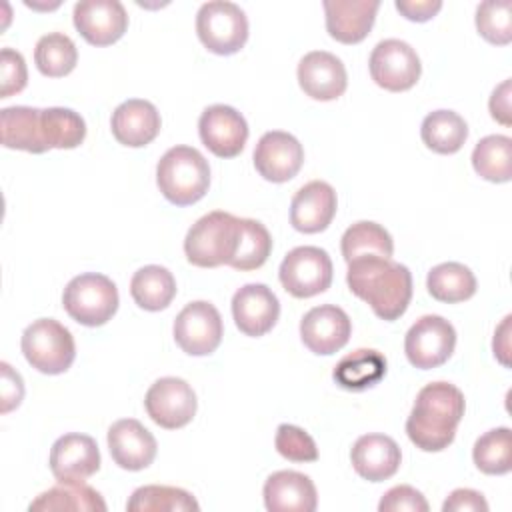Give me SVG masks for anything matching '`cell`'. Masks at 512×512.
<instances>
[{"instance_id":"ba28073f","label":"cell","mask_w":512,"mask_h":512,"mask_svg":"<svg viewBox=\"0 0 512 512\" xmlns=\"http://www.w3.org/2000/svg\"><path fill=\"white\" fill-rule=\"evenodd\" d=\"M278 278L292 296L310 298L330 288L332 260L328 252L318 246H298L284 256Z\"/></svg>"},{"instance_id":"30bf717a","label":"cell","mask_w":512,"mask_h":512,"mask_svg":"<svg viewBox=\"0 0 512 512\" xmlns=\"http://www.w3.org/2000/svg\"><path fill=\"white\" fill-rule=\"evenodd\" d=\"M368 66L372 80L388 92L410 90L422 72L416 50L398 38L378 42L370 54Z\"/></svg>"},{"instance_id":"ab89813d","label":"cell","mask_w":512,"mask_h":512,"mask_svg":"<svg viewBox=\"0 0 512 512\" xmlns=\"http://www.w3.org/2000/svg\"><path fill=\"white\" fill-rule=\"evenodd\" d=\"M274 446L280 456L292 462H314L318 460V448L312 436L294 424H280L276 430Z\"/></svg>"},{"instance_id":"1f68e13d","label":"cell","mask_w":512,"mask_h":512,"mask_svg":"<svg viewBox=\"0 0 512 512\" xmlns=\"http://www.w3.org/2000/svg\"><path fill=\"white\" fill-rule=\"evenodd\" d=\"M476 174L488 182H508L512 178V140L504 134L484 136L472 152Z\"/></svg>"},{"instance_id":"f546056e","label":"cell","mask_w":512,"mask_h":512,"mask_svg":"<svg viewBox=\"0 0 512 512\" xmlns=\"http://www.w3.org/2000/svg\"><path fill=\"white\" fill-rule=\"evenodd\" d=\"M420 136L432 152L454 154L464 146L468 138V126L464 118L454 110H434L422 120Z\"/></svg>"},{"instance_id":"7402d4cb","label":"cell","mask_w":512,"mask_h":512,"mask_svg":"<svg viewBox=\"0 0 512 512\" xmlns=\"http://www.w3.org/2000/svg\"><path fill=\"white\" fill-rule=\"evenodd\" d=\"M328 34L342 44L362 42L374 26L378 0H324Z\"/></svg>"},{"instance_id":"f1b7e54d","label":"cell","mask_w":512,"mask_h":512,"mask_svg":"<svg viewBox=\"0 0 512 512\" xmlns=\"http://www.w3.org/2000/svg\"><path fill=\"white\" fill-rule=\"evenodd\" d=\"M130 294L134 302L150 312L170 306L176 296V280L172 272L158 264H148L134 272L130 280Z\"/></svg>"},{"instance_id":"2e32d148","label":"cell","mask_w":512,"mask_h":512,"mask_svg":"<svg viewBox=\"0 0 512 512\" xmlns=\"http://www.w3.org/2000/svg\"><path fill=\"white\" fill-rule=\"evenodd\" d=\"M100 468V450L92 436L70 432L50 450V470L60 482H84Z\"/></svg>"},{"instance_id":"d590c367","label":"cell","mask_w":512,"mask_h":512,"mask_svg":"<svg viewBox=\"0 0 512 512\" xmlns=\"http://www.w3.org/2000/svg\"><path fill=\"white\" fill-rule=\"evenodd\" d=\"M36 68L50 78L66 76L74 70L78 62V50L70 36L62 32L44 34L34 48Z\"/></svg>"},{"instance_id":"e575fe53","label":"cell","mask_w":512,"mask_h":512,"mask_svg":"<svg viewBox=\"0 0 512 512\" xmlns=\"http://www.w3.org/2000/svg\"><path fill=\"white\" fill-rule=\"evenodd\" d=\"M40 122H42V134L48 148H60V150L76 148L86 138V122L72 108H62V106L44 108L40 114Z\"/></svg>"},{"instance_id":"83f0119b","label":"cell","mask_w":512,"mask_h":512,"mask_svg":"<svg viewBox=\"0 0 512 512\" xmlns=\"http://www.w3.org/2000/svg\"><path fill=\"white\" fill-rule=\"evenodd\" d=\"M30 512H52V510H84V512H104L106 502L92 486L84 482H60L42 494H38L30 506Z\"/></svg>"},{"instance_id":"ee69618b","label":"cell","mask_w":512,"mask_h":512,"mask_svg":"<svg viewBox=\"0 0 512 512\" xmlns=\"http://www.w3.org/2000/svg\"><path fill=\"white\" fill-rule=\"evenodd\" d=\"M444 512H488L486 498L472 488H456L442 504Z\"/></svg>"},{"instance_id":"4fadbf2b","label":"cell","mask_w":512,"mask_h":512,"mask_svg":"<svg viewBox=\"0 0 512 512\" xmlns=\"http://www.w3.org/2000/svg\"><path fill=\"white\" fill-rule=\"evenodd\" d=\"M202 144L218 158H234L244 150L248 140V124L244 116L226 104L208 106L198 120Z\"/></svg>"},{"instance_id":"484cf974","label":"cell","mask_w":512,"mask_h":512,"mask_svg":"<svg viewBox=\"0 0 512 512\" xmlns=\"http://www.w3.org/2000/svg\"><path fill=\"white\" fill-rule=\"evenodd\" d=\"M42 110L32 106H8L0 112V132H2V144L6 148L26 150L32 154H42L48 148L44 134H42V122H40Z\"/></svg>"},{"instance_id":"7a4b0ae2","label":"cell","mask_w":512,"mask_h":512,"mask_svg":"<svg viewBox=\"0 0 512 512\" xmlns=\"http://www.w3.org/2000/svg\"><path fill=\"white\" fill-rule=\"evenodd\" d=\"M464 408V394L454 384H426L416 394L414 408L406 420V434L416 448L424 452H440L452 444Z\"/></svg>"},{"instance_id":"6da1fadb","label":"cell","mask_w":512,"mask_h":512,"mask_svg":"<svg viewBox=\"0 0 512 512\" xmlns=\"http://www.w3.org/2000/svg\"><path fill=\"white\" fill-rule=\"evenodd\" d=\"M346 282L350 292L370 304L374 314L386 322L400 318L412 298V274L392 258L360 256L350 260Z\"/></svg>"},{"instance_id":"ffe728a7","label":"cell","mask_w":512,"mask_h":512,"mask_svg":"<svg viewBox=\"0 0 512 512\" xmlns=\"http://www.w3.org/2000/svg\"><path fill=\"white\" fill-rule=\"evenodd\" d=\"M108 450L112 460L124 470H144L156 458V438L134 418L116 420L108 428Z\"/></svg>"},{"instance_id":"74e56055","label":"cell","mask_w":512,"mask_h":512,"mask_svg":"<svg viewBox=\"0 0 512 512\" xmlns=\"http://www.w3.org/2000/svg\"><path fill=\"white\" fill-rule=\"evenodd\" d=\"M474 464L480 472L500 476L512 470V432L506 426L484 432L472 450Z\"/></svg>"},{"instance_id":"8d00e7d4","label":"cell","mask_w":512,"mask_h":512,"mask_svg":"<svg viewBox=\"0 0 512 512\" xmlns=\"http://www.w3.org/2000/svg\"><path fill=\"white\" fill-rule=\"evenodd\" d=\"M272 252V236L266 226L252 218H240V236L236 252L228 266L246 272L260 268Z\"/></svg>"},{"instance_id":"7dc6e473","label":"cell","mask_w":512,"mask_h":512,"mask_svg":"<svg viewBox=\"0 0 512 512\" xmlns=\"http://www.w3.org/2000/svg\"><path fill=\"white\" fill-rule=\"evenodd\" d=\"M510 320H512V316H506L502 320V324L494 332V342H492L494 356L504 366H510Z\"/></svg>"},{"instance_id":"b9f144b4","label":"cell","mask_w":512,"mask_h":512,"mask_svg":"<svg viewBox=\"0 0 512 512\" xmlns=\"http://www.w3.org/2000/svg\"><path fill=\"white\" fill-rule=\"evenodd\" d=\"M378 510L380 512H402V510L428 512V502H426V498L422 496L420 490H416L408 484H400V486L390 488L382 496V500L378 504Z\"/></svg>"},{"instance_id":"5bb4252c","label":"cell","mask_w":512,"mask_h":512,"mask_svg":"<svg viewBox=\"0 0 512 512\" xmlns=\"http://www.w3.org/2000/svg\"><path fill=\"white\" fill-rule=\"evenodd\" d=\"M350 334L352 322L348 314L334 304L314 306L300 320V338L304 346L318 356H330L344 348Z\"/></svg>"},{"instance_id":"f35d334b","label":"cell","mask_w":512,"mask_h":512,"mask_svg":"<svg viewBox=\"0 0 512 512\" xmlns=\"http://www.w3.org/2000/svg\"><path fill=\"white\" fill-rule=\"evenodd\" d=\"M476 28L490 44L504 46L512 40V2L486 0L476 8Z\"/></svg>"},{"instance_id":"4316f807","label":"cell","mask_w":512,"mask_h":512,"mask_svg":"<svg viewBox=\"0 0 512 512\" xmlns=\"http://www.w3.org/2000/svg\"><path fill=\"white\" fill-rule=\"evenodd\" d=\"M386 374V358L374 348H358L346 354L334 368L336 384L350 392L376 386Z\"/></svg>"},{"instance_id":"60d3db41","label":"cell","mask_w":512,"mask_h":512,"mask_svg":"<svg viewBox=\"0 0 512 512\" xmlns=\"http://www.w3.org/2000/svg\"><path fill=\"white\" fill-rule=\"evenodd\" d=\"M28 70L22 54L14 48H2L0 52V98H8L24 90Z\"/></svg>"},{"instance_id":"836d02e7","label":"cell","mask_w":512,"mask_h":512,"mask_svg":"<svg viewBox=\"0 0 512 512\" xmlns=\"http://www.w3.org/2000/svg\"><path fill=\"white\" fill-rule=\"evenodd\" d=\"M342 256L346 262L360 256H382L390 258L394 252V242L388 230L376 222H356L352 224L340 242Z\"/></svg>"},{"instance_id":"5b68a950","label":"cell","mask_w":512,"mask_h":512,"mask_svg":"<svg viewBox=\"0 0 512 512\" xmlns=\"http://www.w3.org/2000/svg\"><path fill=\"white\" fill-rule=\"evenodd\" d=\"M22 354L42 374H62L76 358L70 330L54 318L34 320L22 334Z\"/></svg>"},{"instance_id":"9c48e42d","label":"cell","mask_w":512,"mask_h":512,"mask_svg":"<svg viewBox=\"0 0 512 512\" xmlns=\"http://www.w3.org/2000/svg\"><path fill=\"white\" fill-rule=\"evenodd\" d=\"M456 330L454 326L436 314L418 318L404 338V352L412 366L430 370L442 366L454 352Z\"/></svg>"},{"instance_id":"cb8c5ba5","label":"cell","mask_w":512,"mask_h":512,"mask_svg":"<svg viewBox=\"0 0 512 512\" xmlns=\"http://www.w3.org/2000/svg\"><path fill=\"white\" fill-rule=\"evenodd\" d=\"M160 112L156 106L142 98H130L116 106L110 118L114 138L130 148L150 144L160 132Z\"/></svg>"},{"instance_id":"3957f363","label":"cell","mask_w":512,"mask_h":512,"mask_svg":"<svg viewBox=\"0 0 512 512\" xmlns=\"http://www.w3.org/2000/svg\"><path fill=\"white\" fill-rule=\"evenodd\" d=\"M156 184L168 202L190 206L208 192V160L192 146H172L158 160Z\"/></svg>"},{"instance_id":"7c38bea8","label":"cell","mask_w":512,"mask_h":512,"mask_svg":"<svg viewBox=\"0 0 512 512\" xmlns=\"http://www.w3.org/2000/svg\"><path fill=\"white\" fill-rule=\"evenodd\" d=\"M144 406L152 422L166 430H176L194 418L196 394L186 380L164 376L148 388Z\"/></svg>"},{"instance_id":"f6af8a7d","label":"cell","mask_w":512,"mask_h":512,"mask_svg":"<svg viewBox=\"0 0 512 512\" xmlns=\"http://www.w3.org/2000/svg\"><path fill=\"white\" fill-rule=\"evenodd\" d=\"M510 98H512V82L510 78L504 80L502 84H498L490 96L488 108H490V116L500 122L502 126H510L512 124V106H510Z\"/></svg>"},{"instance_id":"4dcf8cb0","label":"cell","mask_w":512,"mask_h":512,"mask_svg":"<svg viewBox=\"0 0 512 512\" xmlns=\"http://www.w3.org/2000/svg\"><path fill=\"white\" fill-rule=\"evenodd\" d=\"M426 288L438 302H464L476 292V276L460 262H444L428 272Z\"/></svg>"},{"instance_id":"7bdbcfd3","label":"cell","mask_w":512,"mask_h":512,"mask_svg":"<svg viewBox=\"0 0 512 512\" xmlns=\"http://www.w3.org/2000/svg\"><path fill=\"white\" fill-rule=\"evenodd\" d=\"M0 368H2V392H0L2 406H0V412L6 414V412L20 406V402L24 398V382H22V376L8 362H2Z\"/></svg>"},{"instance_id":"ac0fdd59","label":"cell","mask_w":512,"mask_h":512,"mask_svg":"<svg viewBox=\"0 0 512 512\" xmlns=\"http://www.w3.org/2000/svg\"><path fill=\"white\" fill-rule=\"evenodd\" d=\"M232 316L242 334L258 338L274 328L280 302L266 284H244L232 296Z\"/></svg>"},{"instance_id":"277c9868","label":"cell","mask_w":512,"mask_h":512,"mask_svg":"<svg viewBox=\"0 0 512 512\" xmlns=\"http://www.w3.org/2000/svg\"><path fill=\"white\" fill-rule=\"evenodd\" d=\"M240 236V218L214 210L192 224L184 238V254L190 264L216 268L230 264Z\"/></svg>"},{"instance_id":"52a82bcc","label":"cell","mask_w":512,"mask_h":512,"mask_svg":"<svg viewBox=\"0 0 512 512\" xmlns=\"http://www.w3.org/2000/svg\"><path fill=\"white\" fill-rule=\"evenodd\" d=\"M196 34L210 52L230 56L248 40V18L234 2H204L196 14Z\"/></svg>"},{"instance_id":"8fae6325","label":"cell","mask_w":512,"mask_h":512,"mask_svg":"<svg viewBox=\"0 0 512 512\" xmlns=\"http://www.w3.org/2000/svg\"><path fill=\"white\" fill-rule=\"evenodd\" d=\"M220 312L206 300L186 304L174 320V340L190 356L212 354L222 340Z\"/></svg>"},{"instance_id":"d6986e66","label":"cell","mask_w":512,"mask_h":512,"mask_svg":"<svg viewBox=\"0 0 512 512\" xmlns=\"http://www.w3.org/2000/svg\"><path fill=\"white\" fill-rule=\"evenodd\" d=\"M298 84L306 96L328 102L344 94L348 76L338 56L326 50H312L298 64Z\"/></svg>"},{"instance_id":"d6a6232c","label":"cell","mask_w":512,"mask_h":512,"mask_svg":"<svg viewBox=\"0 0 512 512\" xmlns=\"http://www.w3.org/2000/svg\"><path fill=\"white\" fill-rule=\"evenodd\" d=\"M128 512H190L200 510L196 498L176 486H140L126 502Z\"/></svg>"},{"instance_id":"e0dca14e","label":"cell","mask_w":512,"mask_h":512,"mask_svg":"<svg viewBox=\"0 0 512 512\" xmlns=\"http://www.w3.org/2000/svg\"><path fill=\"white\" fill-rule=\"evenodd\" d=\"M304 162L302 144L288 132L272 130L262 134L254 148V166L268 182H288Z\"/></svg>"},{"instance_id":"bcb514c9","label":"cell","mask_w":512,"mask_h":512,"mask_svg":"<svg viewBox=\"0 0 512 512\" xmlns=\"http://www.w3.org/2000/svg\"><path fill=\"white\" fill-rule=\"evenodd\" d=\"M394 6L404 18L412 22H426L440 12L442 2L440 0H396Z\"/></svg>"},{"instance_id":"9a60e30c","label":"cell","mask_w":512,"mask_h":512,"mask_svg":"<svg viewBox=\"0 0 512 512\" xmlns=\"http://www.w3.org/2000/svg\"><path fill=\"white\" fill-rule=\"evenodd\" d=\"M74 26L92 46L120 40L128 28V14L118 0H82L74 4Z\"/></svg>"},{"instance_id":"8992f818","label":"cell","mask_w":512,"mask_h":512,"mask_svg":"<svg viewBox=\"0 0 512 512\" xmlns=\"http://www.w3.org/2000/svg\"><path fill=\"white\" fill-rule=\"evenodd\" d=\"M62 304L68 316L78 324L102 326L118 310V288L108 276L86 272L66 284Z\"/></svg>"},{"instance_id":"603a6c76","label":"cell","mask_w":512,"mask_h":512,"mask_svg":"<svg viewBox=\"0 0 512 512\" xmlns=\"http://www.w3.org/2000/svg\"><path fill=\"white\" fill-rule=\"evenodd\" d=\"M264 506L270 512H314L318 494L314 482L296 470H278L264 484Z\"/></svg>"},{"instance_id":"d4e9b609","label":"cell","mask_w":512,"mask_h":512,"mask_svg":"<svg viewBox=\"0 0 512 512\" xmlns=\"http://www.w3.org/2000/svg\"><path fill=\"white\" fill-rule=\"evenodd\" d=\"M350 460L358 476L368 482H382L398 472L402 452L386 434H364L354 442Z\"/></svg>"},{"instance_id":"44dd1931","label":"cell","mask_w":512,"mask_h":512,"mask_svg":"<svg viewBox=\"0 0 512 512\" xmlns=\"http://www.w3.org/2000/svg\"><path fill=\"white\" fill-rule=\"evenodd\" d=\"M336 192L324 180L304 184L292 198L290 224L304 234H316L330 226L336 214Z\"/></svg>"}]
</instances>
